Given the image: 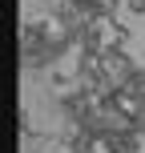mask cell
Returning <instances> with one entry per match:
<instances>
[{
    "mask_svg": "<svg viewBox=\"0 0 145 153\" xmlns=\"http://www.w3.org/2000/svg\"><path fill=\"white\" fill-rule=\"evenodd\" d=\"M73 48H77V45L65 36L61 28H57L53 36L45 40V45H36V48H28V53H20V61L28 65V69H53V65H61L65 56L73 53Z\"/></svg>",
    "mask_w": 145,
    "mask_h": 153,
    "instance_id": "obj_1",
    "label": "cell"
},
{
    "mask_svg": "<svg viewBox=\"0 0 145 153\" xmlns=\"http://www.w3.org/2000/svg\"><path fill=\"white\" fill-rule=\"evenodd\" d=\"M97 61H101V69H105V76H109V81L117 85V89H121V85H129L133 76H137V69H141V65L133 61L129 53H125V45H109L105 53L97 56Z\"/></svg>",
    "mask_w": 145,
    "mask_h": 153,
    "instance_id": "obj_2",
    "label": "cell"
},
{
    "mask_svg": "<svg viewBox=\"0 0 145 153\" xmlns=\"http://www.w3.org/2000/svg\"><path fill=\"white\" fill-rule=\"evenodd\" d=\"M53 32H57V28H53L48 20H24V24H20V53H28V48L45 45Z\"/></svg>",
    "mask_w": 145,
    "mask_h": 153,
    "instance_id": "obj_3",
    "label": "cell"
},
{
    "mask_svg": "<svg viewBox=\"0 0 145 153\" xmlns=\"http://www.w3.org/2000/svg\"><path fill=\"white\" fill-rule=\"evenodd\" d=\"M125 8H129L133 16H145V0H125Z\"/></svg>",
    "mask_w": 145,
    "mask_h": 153,
    "instance_id": "obj_4",
    "label": "cell"
},
{
    "mask_svg": "<svg viewBox=\"0 0 145 153\" xmlns=\"http://www.w3.org/2000/svg\"><path fill=\"white\" fill-rule=\"evenodd\" d=\"M133 133H137V137L145 141V117H133Z\"/></svg>",
    "mask_w": 145,
    "mask_h": 153,
    "instance_id": "obj_5",
    "label": "cell"
},
{
    "mask_svg": "<svg viewBox=\"0 0 145 153\" xmlns=\"http://www.w3.org/2000/svg\"><path fill=\"white\" fill-rule=\"evenodd\" d=\"M141 153H145V149H141Z\"/></svg>",
    "mask_w": 145,
    "mask_h": 153,
    "instance_id": "obj_6",
    "label": "cell"
}]
</instances>
